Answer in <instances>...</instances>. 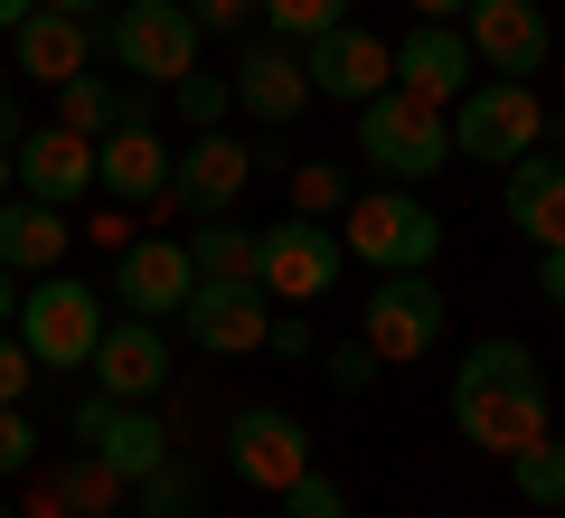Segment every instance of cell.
<instances>
[{
    "label": "cell",
    "instance_id": "f1b7e54d",
    "mask_svg": "<svg viewBox=\"0 0 565 518\" xmlns=\"http://www.w3.org/2000/svg\"><path fill=\"white\" fill-rule=\"evenodd\" d=\"M170 104H180V123H189V133H217V123L236 114V85H226V76H199V66H189V76L170 85Z\"/></svg>",
    "mask_w": 565,
    "mask_h": 518
},
{
    "label": "cell",
    "instance_id": "4dcf8cb0",
    "mask_svg": "<svg viewBox=\"0 0 565 518\" xmlns=\"http://www.w3.org/2000/svg\"><path fill=\"white\" fill-rule=\"evenodd\" d=\"M321 378L340 387V397H367V387L386 378V359H377V349H367V339H340V349H330V359H321Z\"/></svg>",
    "mask_w": 565,
    "mask_h": 518
},
{
    "label": "cell",
    "instance_id": "4fadbf2b",
    "mask_svg": "<svg viewBox=\"0 0 565 518\" xmlns=\"http://www.w3.org/2000/svg\"><path fill=\"white\" fill-rule=\"evenodd\" d=\"M302 76H311V95H330V104H367V95L396 85V57H386L377 29L340 20V29H321V39H302Z\"/></svg>",
    "mask_w": 565,
    "mask_h": 518
},
{
    "label": "cell",
    "instance_id": "60d3db41",
    "mask_svg": "<svg viewBox=\"0 0 565 518\" xmlns=\"http://www.w3.org/2000/svg\"><path fill=\"white\" fill-rule=\"evenodd\" d=\"M405 10H415V20H462L471 0H405Z\"/></svg>",
    "mask_w": 565,
    "mask_h": 518
},
{
    "label": "cell",
    "instance_id": "8d00e7d4",
    "mask_svg": "<svg viewBox=\"0 0 565 518\" xmlns=\"http://www.w3.org/2000/svg\"><path fill=\"white\" fill-rule=\"evenodd\" d=\"M264 349H274V359H311V320H302V311H282L274 330H264Z\"/></svg>",
    "mask_w": 565,
    "mask_h": 518
},
{
    "label": "cell",
    "instance_id": "74e56055",
    "mask_svg": "<svg viewBox=\"0 0 565 518\" xmlns=\"http://www.w3.org/2000/svg\"><path fill=\"white\" fill-rule=\"evenodd\" d=\"M537 302L565 311V245H537Z\"/></svg>",
    "mask_w": 565,
    "mask_h": 518
},
{
    "label": "cell",
    "instance_id": "1f68e13d",
    "mask_svg": "<svg viewBox=\"0 0 565 518\" xmlns=\"http://www.w3.org/2000/svg\"><path fill=\"white\" fill-rule=\"evenodd\" d=\"M282 518H349V490L330 472H302L292 490H282Z\"/></svg>",
    "mask_w": 565,
    "mask_h": 518
},
{
    "label": "cell",
    "instance_id": "603a6c76",
    "mask_svg": "<svg viewBox=\"0 0 565 518\" xmlns=\"http://www.w3.org/2000/svg\"><path fill=\"white\" fill-rule=\"evenodd\" d=\"M509 226L527 245H565V151H519L509 160Z\"/></svg>",
    "mask_w": 565,
    "mask_h": 518
},
{
    "label": "cell",
    "instance_id": "e0dca14e",
    "mask_svg": "<svg viewBox=\"0 0 565 518\" xmlns=\"http://www.w3.org/2000/svg\"><path fill=\"white\" fill-rule=\"evenodd\" d=\"M180 330L199 339L207 359H255L264 330H274V311H264V283H199L180 311Z\"/></svg>",
    "mask_w": 565,
    "mask_h": 518
},
{
    "label": "cell",
    "instance_id": "ab89813d",
    "mask_svg": "<svg viewBox=\"0 0 565 518\" xmlns=\"http://www.w3.org/2000/svg\"><path fill=\"white\" fill-rule=\"evenodd\" d=\"M29 123H20V95H10V76H0V141H20Z\"/></svg>",
    "mask_w": 565,
    "mask_h": 518
},
{
    "label": "cell",
    "instance_id": "9a60e30c",
    "mask_svg": "<svg viewBox=\"0 0 565 518\" xmlns=\"http://www.w3.org/2000/svg\"><path fill=\"white\" fill-rule=\"evenodd\" d=\"M85 368H95V387H104L114 405H151V397L170 387V339H161V320H132V311L104 320V339H95V359H85Z\"/></svg>",
    "mask_w": 565,
    "mask_h": 518
},
{
    "label": "cell",
    "instance_id": "52a82bcc",
    "mask_svg": "<svg viewBox=\"0 0 565 518\" xmlns=\"http://www.w3.org/2000/svg\"><path fill=\"white\" fill-rule=\"evenodd\" d=\"M255 283H264V302H321L340 283V236L321 218L255 226Z\"/></svg>",
    "mask_w": 565,
    "mask_h": 518
},
{
    "label": "cell",
    "instance_id": "44dd1931",
    "mask_svg": "<svg viewBox=\"0 0 565 518\" xmlns=\"http://www.w3.org/2000/svg\"><path fill=\"white\" fill-rule=\"evenodd\" d=\"M10 39H20V76L29 85H66V76L95 66V20H76V10H29Z\"/></svg>",
    "mask_w": 565,
    "mask_h": 518
},
{
    "label": "cell",
    "instance_id": "e575fe53",
    "mask_svg": "<svg viewBox=\"0 0 565 518\" xmlns=\"http://www.w3.org/2000/svg\"><path fill=\"white\" fill-rule=\"evenodd\" d=\"M245 10H255V0H189L199 39H245Z\"/></svg>",
    "mask_w": 565,
    "mask_h": 518
},
{
    "label": "cell",
    "instance_id": "2e32d148",
    "mask_svg": "<svg viewBox=\"0 0 565 518\" xmlns=\"http://www.w3.org/2000/svg\"><path fill=\"white\" fill-rule=\"evenodd\" d=\"M10 180H20L29 199H47V208H76L85 189H95V141L66 133V123H39V133L10 141Z\"/></svg>",
    "mask_w": 565,
    "mask_h": 518
},
{
    "label": "cell",
    "instance_id": "bcb514c9",
    "mask_svg": "<svg viewBox=\"0 0 565 518\" xmlns=\"http://www.w3.org/2000/svg\"><path fill=\"white\" fill-rule=\"evenodd\" d=\"M0 518H10V509H0Z\"/></svg>",
    "mask_w": 565,
    "mask_h": 518
},
{
    "label": "cell",
    "instance_id": "484cf974",
    "mask_svg": "<svg viewBox=\"0 0 565 518\" xmlns=\"http://www.w3.org/2000/svg\"><path fill=\"white\" fill-rule=\"evenodd\" d=\"M57 123H66V133H85V141H104V133H114V85H104L95 66L66 76V85H57Z\"/></svg>",
    "mask_w": 565,
    "mask_h": 518
},
{
    "label": "cell",
    "instance_id": "8fae6325",
    "mask_svg": "<svg viewBox=\"0 0 565 518\" xmlns=\"http://www.w3.org/2000/svg\"><path fill=\"white\" fill-rule=\"evenodd\" d=\"M76 443H85V453H95L104 472L122 480V490H132V480H151V472L170 462V434H161V415H151V405H114L104 387L76 405Z\"/></svg>",
    "mask_w": 565,
    "mask_h": 518
},
{
    "label": "cell",
    "instance_id": "5b68a950",
    "mask_svg": "<svg viewBox=\"0 0 565 518\" xmlns=\"http://www.w3.org/2000/svg\"><path fill=\"white\" fill-rule=\"evenodd\" d=\"M104 47H114V66L122 76H141V85H180L189 66H199V20H189V0H122L114 20H104Z\"/></svg>",
    "mask_w": 565,
    "mask_h": 518
},
{
    "label": "cell",
    "instance_id": "7c38bea8",
    "mask_svg": "<svg viewBox=\"0 0 565 518\" xmlns=\"http://www.w3.org/2000/svg\"><path fill=\"white\" fill-rule=\"evenodd\" d=\"M189 293H199V264H189V236H132L114 255V302L132 320H170L189 311Z\"/></svg>",
    "mask_w": 565,
    "mask_h": 518
},
{
    "label": "cell",
    "instance_id": "d6986e66",
    "mask_svg": "<svg viewBox=\"0 0 565 518\" xmlns=\"http://www.w3.org/2000/svg\"><path fill=\"white\" fill-rule=\"evenodd\" d=\"M95 189L122 208H151L170 189V141L151 133V123H114V133L95 141Z\"/></svg>",
    "mask_w": 565,
    "mask_h": 518
},
{
    "label": "cell",
    "instance_id": "6da1fadb",
    "mask_svg": "<svg viewBox=\"0 0 565 518\" xmlns=\"http://www.w3.org/2000/svg\"><path fill=\"white\" fill-rule=\"evenodd\" d=\"M452 424L471 453H527L546 434V378L519 339H471V359L452 368Z\"/></svg>",
    "mask_w": 565,
    "mask_h": 518
},
{
    "label": "cell",
    "instance_id": "5bb4252c",
    "mask_svg": "<svg viewBox=\"0 0 565 518\" xmlns=\"http://www.w3.org/2000/svg\"><path fill=\"white\" fill-rule=\"evenodd\" d=\"M462 39L490 76H537L546 47H556V20H546V0H471Z\"/></svg>",
    "mask_w": 565,
    "mask_h": 518
},
{
    "label": "cell",
    "instance_id": "ee69618b",
    "mask_svg": "<svg viewBox=\"0 0 565 518\" xmlns=\"http://www.w3.org/2000/svg\"><path fill=\"white\" fill-rule=\"evenodd\" d=\"M39 10H76V20H95V0H39Z\"/></svg>",
    "mask_w": 565,
    "mask_h": 518
},
{
    "label": "cell",
    "instance_id": "30bf717a",
    "mask_svg": "<svg viewBox=\"0 0 565 518\" xmlns=\"http://www.w3.org/2000/svg\"><path fill=\"white\" fill-rule=\"evenodd\" d=\"M226 472L245 480V490H292V480L311 472V434L302 415H282V405H245L236 424H226Z\"/></svg>",
    "mask_w": 565,
    "mask_h": 518
},
{
    "label": "cell",
    "instance_id": "3957f363",
    "mask_svg": "<svg viewBox=\"0 0 565 518\" xmlns=\"http://www.w3.org/2000/svg\"><path fill=\"white\" fill-rule=\"evenodd\" d=\"M340 255L377 264V274H424V264L444 255V218L415 199V189H367V199L340 208Z\"/></svg>",
    "mask_w": 565,
    "mask_h": 518
},
{
    "label": "cell",
    "instance_id": "ffe728a7",
    "mask_svg": "<svg viewBox=\"0 0 565 518\" xmlns=\"http://www.w3.org/2000/svg\"><path fill=\"white\" fill-rule=\"evenodd\" d=\"M386 57H396V85H405V95L444 104V114H452V95L471 85V39H462L452 20H424L415 39H405V47H386Z\"/></svg>",
    "mask_w": 565,
    "mask_h": 518
},
{
    "label": "cell",
    "instance_id": "d6a6232c",
    "mask_svg": "<svg viewBox=\"0 0 565 518\" xmlns=\"http://www.w3.org/2000/svg\"><path fill=\"white\" fill-rule=\"evenodd\" d=\"M29 462H39V424H29L20 405H0V480L29 472Z\"/></svg>",
    "mask_w": 565,
    "mask_h": 518
},
{
    "label": "cell",
    "instance_id": "7402d4cb",
    "mask_svg": "<svg viewBox=\"0 0 565 518\" xmlns=\"http://www.w3.org/2000/svg\"><path fill=\"white\" fill-rule=\"evenodd\" d=\"M66 208H47V199H29V189H10L0 199V274H57V255H66Z\"/></svg>",
    "mask_w": 565,
    "mask_h": 518
},
{
    "label": "cell",
    "instance_id": "f35d334b",
    "mask_svg": "<svg viewBox=\"0 0 565 518\" xmlns=\"http://www.w3.org/2000/svg\"><path fill=\"white\" fill-rule=\"evenodd\" d=\"M95 245H114V255H122V245H132V218H122V208H104V218H95Z\"/></svg>",
    "mask_w": 565,
    "mask_h": 518
},
{
    "label": "cell",
    "instance_id": "836d02e7",
    "mask_svg": "<svg viewBox=\"0 0 565 518\" xmlns=\"http://www.w3.org/2000/svg\"><path fill=\"white\" fill-rule=\"evenodd\" d=\"M29 378H39V359L20 349V330H0V405H20V397H29Z\"/></svg>",
    "mask_w": 565,
    "mask_h": 518
},
{
    "label": "cell",
    "instance_id": "ac0fdd59",
    "mask_svg": "<svg viewBox=\"0 0 565 518\" xmlns=\"http://www.w3.org/2000/svg\"><path fill=\"white\" fill-rule=\"evenodd\" d=\"M226 85H236V104L255 123H274V133H282V123H302V104H311V76H302V47H292V39H255Z\"/></svg>",
    "mask_w": 565,
    "mask_h": 518
},
{
    "label": "cell",
    "instance_id": "83f0119b",
    "mask_svg": "<svg viewBox=\"0 0 565 518\" xmlns=\"http://www.w3.org/2000/svg\"><path fill=\"white\" fill-rule=\"evenodd\" d=\"M255 10H264V29H274V39H292V47L349 20V0H255Z\"/></svg>",
    "mask_w": 565,
    "mask_h": 518
},
{
    "label": "cell",
    "instance_id": "b9f144b4",
    "mask_svg": "<svg viewBox=\"0 0 565 518\" xmlns=\"http://www.w3.org/2000/svg\"><path fill=\"white\" fill-rule=\"evenodd\" d=\"M20 320V274H0V330Z\"/></svg>",
    "mask_w": 565,
    "mask_h": 518
},
{
    "label": "cell",
    "instance_id": "4316f807",
    "mask_svg": "<svg viewBox=\"0 0 565 518\" xmlns=\"http://www.w3.org/2000/svg\"><path fill=\"white\" fill-rule=\"evenodd\" d=\"M132 490H141V518H199V472H189L180 453H170L151 480H132Z\"/></svg>",
    "mask_w": 565,
    "mask_h": 518
},
{
    "label": "cell",
    "instance_id": "8992f818",
    "mask_svg": "<svg viewBox=\"0 0 565 518\" xmlns=\"http://www.w3.org/2000/svg\"><path fill=\"white\" fill-rule=\"evenodd\" d=\"M546 141V104L527 95V76H490V85H462L452 95V151H471V160H519V151H537Z\"/></svg>",
    "mask_w": 565,
    "mask_h": 518
},
{
    "label": "cell",
    "instance_id": "277c9868",
    "mask_svg": "<svg viewBox=\"0 0 565 518\" xmlns=\"http://www.w3.org/2000/svg\"><path fill=\"white\" fill-rule=\"evenodd\" d=\"M10 330H20V349L39 368H85L95 359V339H104V302H95V283H76V274H29L20 283V320H10Z\"/></svg>",
    "mask_w": 565,
    "mask_h": 518
},
{
    "label": "cell",
    "instance_id": "7a4b0ae2",
    "mask_svg": "<svg viewBox=\"0 0 565 518\" xmlns=\"http://www.w3.org/2000/svg\"><path fill=\"white\" fill-rule=\"evenodd\" d=\"M359 151H367L377 180L424 189L452 160V114H444V104H424V95H405V85H386V95L359 104Z\"/></svg>",
    "mask_w": 565,
    "mask_h": 518
},
{
    "label": "cell",
    "instance_id": "f6af8a7d",
    "mask_svg": "<svg viewBox=\"0 0 565 518\" xmlns=\"http://www.w3.org/2000/svg\"><path fill=\"white\" fill-rule=\"evenodd\" d=\"M10 189H20V180H10V141H0V199H10Z\"/></svg>",
    "mask_w": 565,
    "mask_h": 518
},
{
    "label": "cell",
    "instance_id": "f546056e",
    "mask_svg": "<svg viewBox=\"0 0 565 518\" xmlns=\"http://www.w3.org/2000/svg\"><path fill=\"white\" fill-rule=\"evenodd\" d=\"M340 208H349V180L330 160H302L292 170V218H340Z\"/></svg>",
    "mask_w": 565,
    "mask_h": 518
},
{
    "label": "cell",
    "instance_id": "ba28073f",
    "mask_svg": "<svg viewBox=\"0 0 565 518\" xmlns=\"http://www.w3.org/2000/svg\"><path fill=\"white\" fill-rule=\"evenodd\" d=\"M245 180H255V151L217 123V133H189V151H170V189L161 199L180 208V218H236Z\"/></svg>",
    "mask_w": 565,
    "mask_h": 518
},
{
    "label": "cell",
    "instance_id": "9c48e42d",
    "mask_svg": "<svg viewBox=\"0 0 565 518\" xmlns=\"http://www.w3.org/2000/svg\"><path fill=\"white\" fill-rule=\"evenodd\" d=\"M359 339L377 349L386 368L424 359V349L444 339V293H434L424 274H377V293L359 302Z\"/></svg>",
    "mask_w": 565,
    "mask_h": 518
},
{
    "label": "cell",
    "instance_id": "7bdbcfd3",
    "mask_svg": "<svg viewBox=\"0 0 565 518\" xmlns=\"http://www.w3.org/2000/svg\"><path fill=\"white\" fill-rule=\"evenodd\" d=\"M29 10H39V0H0V29H20V20H29Z\"/></svg>",
    "mask_w": 565,
    "mask_h": 518
},
{
    "label": "cell",
    "instance_id": "cb8c5ba5",
    "mask_svg": "<svg viewBox=\"0 0 565 518\" xmlns=\"http://www.w3.org/2000/svg\"><path fill=\"white\" fill-rule=\"evenodd\" d=\"M189 264H199V283H255V236L236 218H199L189 226Z\"/></svg>",
    "mask_w": 565,
    "mask_h": 518
},
{
    "label": "cell",
    "instance_id": "d590c367",
    "mask_svg": "<svg viewBox=\"0 0 565 518\" xmlns=\"http://www.w3.org/2000/svg\"><path fill=\"white\" fill-rule=\"evenodd\" d=\"M114 490H122V480H114V472H104V462H95V453H85V462H76V472H66V499H76V509H104V499H114Z\"/></svg>",
    "mask_w": 565,
    "mask_h": 518
},
{
    "label": "cell",
    "instance_id": "d4e9b609",
    "mask_svg": "<svg viewBox=\"0 0 565 518\" xmlns=\"http://www.w3.org/2000/svg\"><path fill=\"white\" fill-rule=\"evenodd\" d=\"M509 480H519V499H537V509H565V443L537 434L527 453H509Z\"/></svg>",
    "mask_w": 565,
    "mask_h": 518
}]
</instances>
